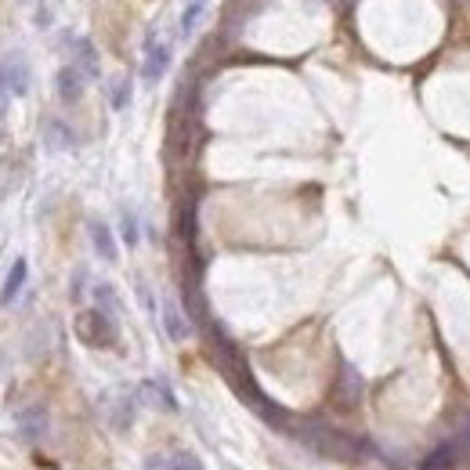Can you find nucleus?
<instances>
[{"mask_svg": "<svg viewBox=\"0 0 470 470\" xmlns=\"http://www.w3.org/2000/svg\"><path fill=\"white\" fill-rule=\"evenodd\" d=\"M33 22L41 26V29H48V26H51V11H48V8H41V11H36V19H33Z\"/></svg>", "mask_w": 470, "mask_h": 470, "instance_id": "20", "label": "nucleus"}, {"mask_svg": "<svg viewBox=\"0 0 470 470\" xmlns=\"http://www.w3.org/2000/svg\"><path fill=\"white\" fill-rule=\"evenodd\" d=\"M163 326H167L171 340H185L188 337V326H185V319H181V311H178L174 300H163Z\"/></svg>", "mask_w": 470, "mask_h": 470, "instance_id": "14", "label": "nucleus"}, {"mask_svg": "<svg viewBox=\"0 0 470 470\" xmlns=\"http://www.w3.org/2000/svg\"><path fill=\"white\" fill-rule=\"evenodd\" d=\"M0 72H4V80H8V87H11L15 98H22L29 91V65H26V58L11 55L4 65H0Z\"/></svg>", "mask_w": 470, "mask_h": 470, "instance_id": "6", "label": "nucleus"}, {"mask_svg": "<svg viewBox=\"0 0 470 470\" xmlns=\"http://www.w3.org/2000/svg\"><path fill=\"white\" fill-rule=\"evenodd\" d=\"M337 398H340V406H359V398H362V376L351 369L347 362H340V373H337Z\"/></svg>", "mask_w": 470, "mask_h": 470, "instance_id": "5", "label": "nucleus"}, {"mask_svg": "<svg viewBox=\"0 0 470 470\" xmlns=\"http://www.w3.org/2000/svg\"><path fill=\"white\" fill-rule=\"evenodd\" d=\"M131 91H134V80L131 76H116V80L109 84V105L120 112V109H127L131 105Z\"/></svg>", "mask_w": 470, "mask_h": 470, "instance_id": "13", "label": "nucleus"}, {"mask_svg": "<svg viewBox=\"0 0 470 470\" xmlns=\"http://www.w3.org/2000/svg\"><path fill=\"white\" fill-rule=\"evenodd\" d=\"M171 69V44H160L155 33L145 36V62H141V76L148 84H155L160 76Z\"/></svg>", "mask_w": 470, "mask_h": 470, "instance_id": "3", "label": "nucleus"}, {"mask_svg": "<svg viewBox=\"0 0 470 470\" xmlns=\"http://www.w3.org/2000/svg\"><path fill=\"white\" fill-rule=\"evenodd\" d=\"M120 231H124V243H127V246H138L141 231H138V217H134V214H124V221H120Z\"/></svg>", "mask_w": 470, "mask_h": 470, "instance_id": "18", "label": "nucleus"}, {"mask_svg": "<svg viewBox=\"0 0 470 470\" xmlns=\"http://www.w3.org/2000/svg\"><path fill=\"white\" fill-rule=\"evenodd\" d=\"M8 98H11V87H8V80H4V72H0V112H4Z\"/></svg>", "mask_w": 470, "mask_h": 470, "instance_id": "19", "label": "nucleus"}, {"mask_svg": "<svg viewBox=\"0 0 470 470\" xmlns=\"http://www.w3.org/2000/svg\"><path fill=\"white\" fill-rule=\"evenodd\" d=\"M65 51H69V62L80 69L87 80H98L102 76V58H98V48L87 36H65Z\"/></svg>", "mask_w": 470, "mask_h": 470, "instance_id": "2", "label": "nucleus"}, {"mask_svg": "<svg viewBox=\"0 0 470 470\" xmlns=\"http://www.w3.org/2000/svg\"><path fill=\"white\" fill-rule=\"evenodd\" d=\"M203 15H207V4H185V15H181V36H192L195 26L203 22Z\"/></svg>", "mask_w": 470, "mask_h": 470, "instance_id": "16", "label": "nucleus"}, {"mask_svg": "<svg viewBox=\"0 0 470 470\" xmlns=\"http://www.w3.org/2000/svg\"><path fill=\"white\" fill-rule=\"evenodd\" d=\"M148 470H203L192 452H174L171 459H148Z\"/></svg>", "mask_w": 470, "mask_h": 470, "instance_id": "11", "label": "nucleus"}, {"mask_svg": "<svg viewBox=\"0 0 470 470\" xmlns=\"http://www.w3.org/2000/svg\"><path fill=\"white\" fill-rule=\"evenodd\" d=\"M19 430H22V438H29V442H36L48 430V413L41 409V406H29L22 416H19Z\"/></svg>", "mask_w": 470, "mask_h": 470, "instance_id": "9", "label": "nucleus"}, {"mask_svg": "<svg viewBox=\"0 0 470 470\" xmlns=\"http://www.w3.org/2000/svg\"><path fill=\"white\" fill-rule=\"evenodd\" d=\"M76 337L87 347H116L120 344V326H116V315H109L102 307H91L76 315Z\"/></svg>", "mask_w": 470, "mask_h": 470, "instance_id": "1", "label": "nucleus"}, {"mask_svg": "<svg viewBox=\"0 0 470 470\" xmlns=\"http://www.w3.org/2000/svg\"><path fill=\"white\" fill-rule=\"evenodd\" d=\"M459 445L456 442H445V445H438L435 452H430L427 459H423V470H456V463H459Z\"/></svg>", "mask_w": 470, "mask_h": 470, "instance_id": "10", "label": "nucleus"}, {"mask_svg": "<svg viewBox=\"0 0 470 470\" xmlns=\"http://www.w3.org/2000/svg\"><path fill=\"white\" fill-rule=\"evenodd\" d=\"M141 395H145V398H152V406L178 409V402H174V395H171V387H167L163 380H145V383H141Z\"/></svg>", "mask_w": 470, "mask_h": 470, "instance_id": "12", "label": "nucleus"}, {"mask_svg": "<svg viewBox=\"0 0 470 470\" xmlns=\"http://www.w3.org/2000/svg\"><path fill=\"white\" fill-rule=\"evenodd\" d=\"M55 91H58V98H62L65 105H76V102L84 98V91H87V76L69 62V65H62L58 76H55Z\"/></svg>", "mask_w": 470, "mask_h": 470, "instance_id": "4", "label": "nucleus"}, {"mask_svg": "<svg viewBox=\"0 0 470 470\" xmlns=\"http://www.w3.org/2000/svg\"><path fill=\"white\" fill-rule=\"evenodd\" d=\"M91 243H95V254L102 261H109V264L120 257V250H116V239H112V228L102 224V221H91Z\"/></svg>", "mask_w": 470, "mask_h": 470, "instance_id": "8", "label": "nucleus"}, {"mask_svg": "<svg viewBox=\"0 0 470 470\" xmlns=\"http://www.w3.org/2000/svg\"><path fill=\"white\" fill-rule=\"evenodd\" d=\"M26 276H29V264L19 257V261L11 264V271H8V279H4V290H0V304H4V307H11V304L19 300V293H22V286H26Z\"/></svg>", "mask_w": 470, "mask_h": 470, "instance_id": "7", "label": "nucleus"}, {"mask_svg": "<svg viewBox=\"0 0 470 470\" xmlns=\"http://www.w3.org/2000/svg\"><path fill=\"white\" fill-rule=\"evenodd\" d=\"M95 300H98L102 311H109V315H116V311H120V300H116V290L109 283H98L95 286Z\"/></svg>", "mask_w": 470, "mask_h": 470, "instance_id": "17", "label": "nucleus"}, {"mask_svg": "<svg viewBox=\"0 0 470 470\" xmlns=\"http://www.w3.org/2000/svg\"><path fill=\"white\" fill-rule=\"evenodd\" d=\"M185 4H207V0H185Z\"/></svg>", "mask_w": 470, "mask_h": 470, "instance_id": "21", "label": "nucleus"}, {"mask_svg": "<svg viewBox=\"0 0 470 470\" xmlns=\"http://www.w3.org/2000/svg\"><path fill=\"white\" fill-rule=\"evenodd\" d=\"M48 141H51V148H72L76 145V134L62 120H48Z\"/></svg>", "mask_w": 470, "mask_h": 470, "instance_id": "15", "label": "nucleus"}]
</instances>
